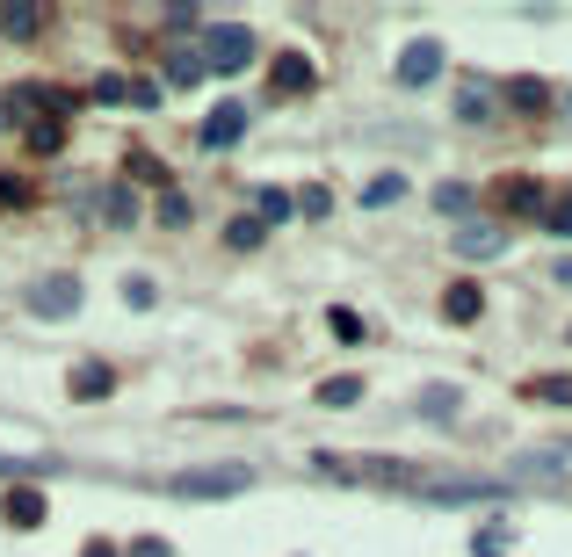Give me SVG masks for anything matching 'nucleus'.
I'll use <instances>...</instances> for the list:
<instances>
[{"label":"nucleus","instance_id":"f257e3e1","mask_svg":"<svg viewBox=\"0 0 572 557\" xmlns=\"http://www.w3.org/2000/svg\"><path fill=\"white\" fill-rule=\"evenodd\" d=\"M247 485H254L247 463H210V471H182L167 492L174 500H232V492H247Z\"/></svg>","mask_w":572,"mask_h":557},{"label":"nucleus","instance_id":"2eb2a0df","mask_svg":"<svg viewBox=\"0 0 572 557\" xmlns=\"http://www.w3.org/2000/svg\"><path fill=\"white\" fill-rule=\"evenodd\" d=\"M435 210H442V218H471V189H464V181H442V189H435Z\"/></svg>","mask_w":572,"mask_h":557},{"label":"nucleus","instance_id":"cd10ccee","mask_svg":"<svg viewBox=\"0 0 572 557\" xmlns=\"http://www.w3.org/2000/svg\"><path fill=\"white\" fill-rule=\"evenodd\" d=\"M160 22H167V29H174V37H182V29H196V22H203V15H196V8H160Z\"/></svg>","mask_w":572,"mask_h":557},{"label":"nucleus","instance_id":"39448f33","mask_svg":"<svg viewBox=\"0 0 572 557\" xmlns=\"http://www.w3.org/2000/svg\"><path fill=\"white\" fill-rule=\"evenodd\" d=\"M44 485H8V500H0V521L8 529H44Z\"/></svg>","mask_w":572,"mask_h":557},{"label":"nucleus","instance_id":"473e14b6","mask_svg":"<svg viewBox=\"0 0 572 557\" xmlns=\"http://www.w3.org/2000/svg\"><path fill=\"white\" fill-rule=\"evenodd\" d=\"M558 283H565V290H572V261H558Z\"/></svg>","mask_w":572,"mask_h":557},{"label":"nucleus","instance_id":"5701e85b","mask_svg":"<svg viewBox=\"0 0 572 557\" xmlns=\"http://www.w3.org/2000/svg\"><path fill=\"white\" fill-rule=\"evenodd\" d=\"M529 398H544V406H572V377H536Z\"/></svg>","mask_w":572,"mask_h":557},{"label":"nucleus","instance_id":"423d86ee","mask_svg":"<svg viewBox=\"0 0 572 557\" xmlns=\"http://www.w3.org/2000/svg\"><path fill=\"white\" fill-rule=\"evenodd\" d=\"M239 131H247V109H239V102H218V109L203 116V145H210V152L239 145Z\"/></svg>","mask_w":572,"mask_h":557},{"label":"nucleus","instance_id":"f3484780","mask_svg":"<svg viewBox=\"0 0 572 557\" xmlns=\"http://www.w3.org/2000/svg\"><path fill=\"white\" fill-rule=\"evenodd\" d=\"M203 73H210V66H203L196 51H174V58H167V80H174V87H196Z\"/></svg>","mask_w":572,"mask_h":557},{"label":"nucleus","instance_id":"a211bd4d","mask_svg":"<svg viewBox=\"0 0 572 557\" xmlns=\"http://www.w3.org/2000/svg\"><path fill=\"white\" fill-rule=\"evenodd\" d=\"M457 116H464V123L493 116V87H457Z\"/></svg>","mask_w":572,"mask_h":557},{"label":"nucleus","instance_id":"dca6fc26","mask_svg":"<svg viewBox=\"0 0 572 557\" xmlns=\"http://www.w3.org/2000/svg\"><path fill=\"white\" fill-rule=\"evenodd\" d=\"M102 218H109V225H131V218H138V203H131L124 181H116V189H102Z\"/></svg>","mask_w":572,"mask_h":557},{"label":"nucleus","instance_id":"20e7f679","mask_svg":"<svg viewBox=\"0 0 572 557\" xmlns=\"http://www.w3.org/2000/svg\"><path fill=\"white\" fill-rule=\"evenodd\" d=\"M442 73V44L435 37H413L406 51H399V66H391V80H399V87H428Z\"/></svg>","mask_w":572,"mask_h":557},{"label":"nucleus","instance_id":"412c9836","mask_svg":"<svg viewBox=\"0 0 572 557\" xmlns=\"http://www.w3.org/2000/svg\"><path fill=\"white\" fill-rule=\"evenodd\" d=\"M399 196H406V181H399V174H377L370 189H363V203H370V210H384V203H399Z\"/></svg>","mask_w":572,"mask_h":557},{"label":"nucleus","instance_id":"0eeeda50","mask_svg":"<svg viewBox=\"0 0 572 557\" xmlns=\"http://www.w3.org/2000/svg\"><path fill=\"white\" fill-rule=\"evenodd\" d=\"M500 246H507L500 225H457V254H464V261H493Z\"/></svg>","mask_w":572,"mask_h":557},{"label":"nucleus","instance_id":"f03ea898","mask_svg":"<svg viewBox=\"0 0 572 557\" xmlns=\"http://www.w3.org/2000/svg\"><path fill=\"white\" fill-rule=\"evenodd\" d=\"M247 58H254V37H247L239 22H218V29H210V44H203V66H210V73H239Z\"/></svg>","mask_w":572,"mask_h":557},{"label":"nucleus","instance_id":"4468645a","mask_svg":"<svg viewBox=\"0 0 572 557\" xmlns=\"http://www.w3.org/2000/svg\"><path fill=\"white\" fill-rule=\"evenodd\" d=\"M22 145H29V152H58V145H66V123H58V116H37Z\"/></svg>","mask_w":572,"mask_h":557},{"label":"nucleus","instance_id":"1a4fd4ad","mask_svg":"<svg viewBox=\"0 0 572 557\" xmlns=\"http://www.w3.org/2000/svg\"><path fill=\"white\" fill-rule=\"evenodd\" d=\"M44 22H51V8H37V0H8V8H0V29H8V37H37Z\"/></svg>","mask_w":572,"mask_h":557},{"label":"nucleus","instance_id":"f8f14e48","mask_svg":"<svg viewBox=\"0 0 572 557\" xmlns=\"http://www.w3.org/2000/svg\"><path fill=\"white\" fill-rule=\"evenodd\" d=\"M276 87H283V95H305V87H312V58L305 51H283L276 58Z\"/></svg>","mask_w":572,"mask_h":557},{"label":"nucleus","instance_id":"9b49d317","mask_svg":"<svg viewBox=\"0 0 572 557\" xmlns=\"http://www.w3.org/2000/svg\"><path fill=\"white\" fill-rule=\"evenodd\" d=\"M442 312H449V326H471L478 312H486V290H478V283H457V290L442 297Z\"/></svg>","mask_w":572,"mask_h":557},{"label":"nucleus","instance_id":"6e6552de","mask_svg":"<svg viewBox=\"0 0 572 557\" xmlns=\"http://www.w3.org/2000/svg\"><path fill=\"white\" fill-rule=\"evenodd\" d=\"M109 362H73V377H66V391L80 398V406H87V398H109Z\"/></svg>","mask_w":572,"mask_h":557},{"label":"nucleus","instance_id":"c756f323","mask_svg":"<svg viewBox=\"0 0 572 557\" xmlns=\"http://www.w3.org/2000/svg\"><path fill=\"white\" fill-rule=\"evenodd\" d=\"M0 203H29V181L22 174H0Z\"/></svg>","mask_w":572,"mask_h":557},{"label":"nucleus","instance_id":"aec40b11","mask_svg":"<svg viewBox=\"0 0 572 557\" xmlns=\"http://www.w3.org/2000/svg\"><path fill=\"white\" fill-rule=\"evenodd\" d=\"M355 398H363V384H355V377H326V384H319V406H355Z\"/></svg>","mask_w":572,"mask_h":557},{"label":"nucleus","instance_id":"a878e982","mask_svg":"<svg viewBox=\"0 0 572 557\" xmlns=\"http://www.w3.org/2000/svg\"><path fill=\"white\" fill-rule=\"evenodd\" d=\"M471 543H478V557H507V543H515V536H507V529H478Z\"/></svg>","mask_w":572,"mask_h":557},{"label":"nucleus","instance_id":"ddd939ff","mask_svg":"<svg viewBox=\"0 0 572 557\" xmlns=\"http://www.w3.org/2000/svg\"><path fill=\"white\" fill-rule=\"evenodd\" d=\"M507 102H515L522 116H544L551 109V87L544 80H507Z\"/></svg>","mask_w":572,"mask_h":557},{"label":"nucleus","instance_id":"b1692460","mask_svg":"<svg viewBox=\"0 0 572 557\" xmlns=\"http://www.w3.org/2000/svg\"><path fill=\"white\" fill-rule=\"evenodd\" d=\"M261 232H268L261 218H232V225H225V246H239V254H247V246H261Z\"/></svg>","mask_w":572,"mask_h":557},{"label":"nucleus","instance_id":"72a5a7b5","mask_svg":"<svg viewBox=\"0 0 572 557\" xmlns=\"http://www.w3.org/2000/svg\"><path fill=\"white\" fill-rule=\"evenodd\" d=\"M565 131H572V95H565Z\"/></svg>","mask_w":572,"mask_h":557},{"label":"nucleus","instance_id":"c85d7f7f","mask_svg":"<svg viewBox=\"0 0 572 557\" xmlns=\"http://www.w3.org/2000/svg\"><path fill=\"white\" fill-rule=\"evenodd\" d=\"M544 218H551V232H558V239H572V196H565V203H551Z\"/></svg>","mask_w":572,"mask_h":557},{"label":"nucleus","instance_id":"393cba45","mask_svg":"<svg viewBox=\"0 0 572 557\" xmlns=\"http://www.w3.org/2000/svg\"><path fill=\"white\" fill-rule=\"evenodd\" d=\"M95 102H131V80L124 73H102L95 80Z\"/></svg>","mask_w":572,"mask_h":557},{"label":"nucleus","instance_id":"bb28decb","mask_svg":"<svg viewBox=\"0 0 572 557\" xmlns=\"http://www.w3.org/2000/svg\"><path fill=\"white\" fill-rule=\"evenodd\" d=\"M420 413H457V391H442V384L420 391Z\"/></svg>","mask_w":572,"mask_h":557},{"label":"nucleus","instance_id":"6ab92c4d","mask_svg":"<svg viewBox=\"0 0 572 557\" xmlns=\"http://www.w3.org/2000/svg\"><path fill=\"white\" fill-rule=\"evenodd\" d=\"M500 196H507V210H544V189H536V181H500Z\"/></svg>","mask_w":572,"mask_h":557},{"label":"nucleus","instance_id":"2f4dec72","mask_svg":"<svg viewBox=\"0 0 572 557\" xmlns=\"http://www.w3.org/2000/svg\"><path fill=\"white\" fill-rule=\"evenodd\" d=\"M80 557H116V550H109V543H87V550H80Z\"/></svg>","mask_w":572,"mask_h":557},{"label":"nucleus","instance_id":"4be33fe9","mask_svg":"<svg viewBox=\"0 0 572 557\" xmlns=\"http://www.w3.org/2000/svg\"><path fill=\"white\" fill-rule=\"evenodd\" d=\"M254 203H261V225H283L290 210H297V203H290L283 189H254Z\"/></svg>","mask_w":572,"mask_h":557},{"label":"nucleus","instance_id":"9d476101","mask_svg":"<svg viewBox=\"0 0 572 557\" xmlns=\"http://www.w3.org/2000/svg\"><path fill=\"white\" fill-rule=\"evenodd\" d=\"M435 507H478V500H507V485H428Z\"/></svg>","mask_w":572,"mask_h":557},{"label":"nucleus","instance_id":"7c9ffc66","mask_svg":"<svg viewBox=\"0 0 572 557\" xmlns=\"http://www.w3.org/2000/svg\"><path fill=\"white\" fill-rule=\"evenodd\" d=\"M131 557H167V543H160V536H145V543H131Z\"/></svg>","mask_w":572,"mask_h":557},{"label":"nucleus","instance_id":"7ed1b4c3","mask_svg":"<svg viewBox=\"0 0 572 557\" xmlns=\"http://www.w3.org/2000/svg\"><path fill=\"white\" fill-rule=\"evenodd\" d=\"M29 312H37V319H73L80 312V275H66V268L44 275V283L29 290Z\"/></svg>","mask_w":572,"mask_h":557}]
</instances>
